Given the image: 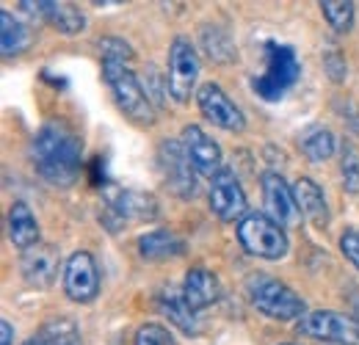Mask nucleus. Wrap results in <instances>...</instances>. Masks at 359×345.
<instances>
[{
    "label": "nucleus",
    "instance_id": "f257e3e1",
    "mask_svg": "<svg viewBox=\"0 0 359 345\" xmlns=\"http://www.w3.org/2000/svg\"><path fill=\"white\" fill-rule=\"evenodd\" d=\"M28 158L36 174L53 188H72L83 169V141L61 119H50L36 130Z\"/></svg>",
    "mask_w": 359,
    "mask_h": 345
},
{
    "label": "nucleus",
    "instance_id": "f03ea898",
    "mask_svg": "<svg viewBox=\"0 0 359 345\" xmlns=\"http://www.w3.org/2000/svg\"><path fill=\"white\" fill-rule=\"evenodd\" d=\"M102 81L111 91L116 108L138 128H152L158 119L155 105L149 102L141 78L133 72L130 64H116V61H102Z\"/></svg>",
    "mask_w": 359,
    "mask_h": 345
},
{
    "label": "nucleus",
    "instance_id": "7ed1b4c3",
    "mask_svg": "<svg viewBox=\"0 0 359 345\" xmlns=\"http://www.w3.org/2000/svg\"><path fill=\"white\" fill-rule=\"evenodd\" d=\"M246 296L249 304L269 320L276 323H299L310 309L307 302L282 279H273L269 273H255L246 285Z\"/></svg>",
    "mask_w": 359,
    "mask_h": 345
},
{
    "label": "nucleus",
    "instance_id": "20e7f679",
    "mask_svg": "<svg viewBox=\"0 0 359 345\" xmlns=\"http://www.w3.org/2000/svg\"><path fill=\"white\" fill-rule=\"evenodd\" d=\"M235 235L241 249L249 257L266 259V262H279L290 252V238L287 229L279 226L266 210H249L246 216L235 224Z\"/></svg>",
    "mask_w": 359,
    "mask_h": 345
},
{
    "label": "nucleus",
    "instance_id": "39448f33",
    "mask_svg": "<svg viewBox=\"0 0 359 345\" xmlns=\"http://www.w3.org/2000/svg\"><path fill=\"white\" fill-rule=\"evenodd\" d=\"M302 78V64L293 53V47L279 42L266 44V69L263 75L252 78V88L260 100L266 102H279L290 88Z\"/></svg>",
    "mask_w": 359,
    "mask_h": 345
},
{
    "label": "nucleus",
    "instance_id": "423d86ee",
    "mask_svg": "<svg viewBox=\"0 0 359 345\" xmlns=\"http://www.w3.org/2000/svg\"><path fill=\"white\" fill-rule=\"evenodd\" d=\"M155 169L163 182V188L182 202L194 199L199 194V174L191 166L180 138H163L155 149Z\"/></svg>",
    "mask_w": 359,
    "mask_h": 345
},
{
    "label": "nucleus",
    "instance_id": "0eeeda50",
    "mask_svg": "<svg viewBox=\"0 0 359 345\" xmlns=\"http://www.w3.org/2000/svg\"><path fill=\"white\" fill-rule=\"evenodd\" d=\"M199 53L188 36H175L169 44V58H166V83L169 94L175 97V102H188L191 97H196V83H199Z\"/></svg>",
    "mask_w": 359,
    "mask_h": 345
},
{
    "label": "nucleus",
    "instance_id": "6e6552de",
    "mask_svg": "<svg viewBox=\"0 0 359 345\" xmlns=\"http://www.w3.org/2000/svg\"><path fill=\"white\" fill-rule=\"evenodd\" d=\"M296 334L332 345H359V320L337 309H313L296 323Z\"/></svg>",
    "mask_w": 359,
    "mask_h": 345
},
{
    "label": "nucleus",
    "instance_id": "1a4fd4ad",
    "mask_svg": "<svg viewBox=\"0 0 359 345\" xmlns=\"http://www.w3.org/2000/svg\"><path fill=\"white\" fill-rule=\"evenodd\" d=\"M61 285H64V296L72 304L89 306L100 299L102 293V276L97 268V259L86 249L72 252L64 259V273H61Z\"/></svg>",
    "mask_w": 359,
    "mask_h": 345
},
{
    "label": "nucleus",
    "instance_id": "9d476101",
    "mask_svg": "<svg viewBox=\"0 0 359 345\" xmlns=\"http://www.w3.org/2000/svg\"><path fill=\"white\" fill-rule=\"evenodd\" d=\"M208 205H210V213L219 221H224V224H238L241 218L249 213L246 191H243L238 174L232 172V169H222L210 180Z\"/></svg>",
    "mask_w": 359,
    "mask_h": 345
},
{
    "label": "nucleus",
    "instance_id": "9b49d317",
    "mask_svg": "<svg viewBox=\"0 0 359 345\" xmlns=\"http://www.w3.org/2000/svg\"><path fill=\"white\" fill-rule=\"evenodd\" d=\"M194 100H196L199 114H202L210 125L222 128L224 133H243V130H246V116H243V111L235 105V100H232L219 83H213V81H210V83H202Z\"/></svg>",
    "mask_w": 359,
    "mask_h": 345
},
{
    "label": "nucleus",
    "instance_id": "f8f14e48",
    "mask_svg": "<svg viewBox=\"0 0 359 345\" xmlns=\"http://www.w3.org/2000/svg\"><path fill=\"white\" fill-rule=\"evenodd\" d=\"M260 191H263L266 213H269L279 226L293 229V226L302 224V210H299V205H296L293 185H287V180L282 177V172L269 169V172L260 174Z\"/></svg>",
    "mask_w": 359,
    "mask_h": 345
},
{
    "label": "nucleus",
    "instance_id": "ddd939ff",
    "mask_svg": "<svg viewBox=\"0 0 359 345\" xmlns=\"http://www.w3.org/2000/svg\"><path fill=\"white\" fill-rule=\"evenodd\" d=\"M102 199H105L108 210L119 221H155L161 216V205L149 191L119 188V185L108 182L102 188Z\"/></svg>",
    "mask_w": 359,
    "mask_h": 345
},
{
    "label": "nucleus",
    "instance_id": "4468645a",
    "mask_svg": "<svg viewBox=\"0 0 359 345\" xmlns=\"http://www.w3.org/2000/svg\"><path fill=\"white\" fill-rule=\"evenodd\" d=\"M180 144H182V149H185L191 166L196 169L199 177L213 180L222 169H226L222 147H219L205 130L199 128V125H185L182 133H180Z\"/></svg>",
    "mask_w": 359,
    "mask_h": 345
},
{
    "label": "nucleus",
    "instance_id": "2eb2a0df",
    "mask_svg": "<svg viewBox=\"0 0 359 345\" xmlns=\"http://www.w3.org/2000/svg\"><path fill=\"white\" fill-rule=\"evenodd\" d=\"M25 14L31 17H39L42 22H47L53 31H58L61 36H78L86 31V14L75 6V3H58V0H39V3H31V0H22L17 3Z\"/></svg>",
    "mask_w": 359,
    "mask_h": 345
},
{
    "label": "nucleus",
    "instance_id": "dca6fc26",
    "mask_svg": "<svg viewBox=\"0 0 359 345\" xmlns=\"http://www.w3.org/2000/svg\"><path fill=\"white\" fill-rule=\"evenodd\" d=\"M58 273H64V265L58 257V249L53 243H39L28 252H22L20 257V276L28 288L36 290H47L55 285Z\"/></svg>",
    "mask_w": 359,
    "mask_h": 345
},
{
    "label": "nucleus",
    "instance_id": "f3484780",
    "mask_svg": "<svg viewBox=\"0 0 359 345\" xmlns=\"http://www.w3.org/2000/svg\"><path fill=\"white\" fill-rule=\"evenodd\" d=\"M155 309L161 312V318H166L175 329H180L182 334H191L196 337L202 332V323H199V312H194L185 296H182V288L177 285H163L158 293H155Z\"/></svg>",
    "mask_w": 359,
    "mask_h": 345
},
{
    "label": "nucleus",
    "instance_id": "a211bd4d",
    "mask_svg": "<svg viewBox=\"0 0 359 345\" xmlns=\"http://www.w3.org/2000/svg\"><path fill=\"white\" fill-rule=\"evenodd\" d=\"M180 288H182V296H185V302H188V306L194 312H202V309L213 306V304L222 299V282H219V276L210 268H202V265H194L185 273V279H182Z\"/></svg>",
    "mask_w": 359,
    "mask_h": 345
},
{
    "label": "nucleus",
    "instance_id": "6ab92c4d",
    "mask_svg": "<svg viewBox=\"0 0 359 345\" xmlns=\"http://www.w3.org/2000/svg\"><path fill=\"white\" fill-rule=\"evenodd\" d=\"M293 194H296V205L302 210V218H307L315 229H326L332 221V210H329L323 188L313 177H299L293 182Z\"/></svg>",
    "mask_w": 359,
    "mask_h": 345
},
{
    "label": "nucleus",
    "instance_id": "aec40b11",
    "mask_svg": "<svg viewBox=\"0 0 359 345\" xmlns=\"http://www.w3.org/2000/svg\"><path fill=\"white\" fill-rule=\"evenodd\" d=\"M6 226H8V241L17 252H28L34 246H39V221L34 216V210L28 208V202L22 199H14L11 208H8V218H6Z\"/></svg>",
    "mask_w": 359,
    "mask_h": 345
},
{
    "label": "nucleus",
    "instance_id": "412c9836",
    "mask_svg": "<svg viewBox=\"0 0 359 345\" xmlns=\"http://www.w3.org/2000/svg\"><path fill=\"white\" fill-rule=\"evenodd\" d=\"M138 257L147 262H163L185 255V241L175 229H149L135 241Z\"/></svg>",
    "mask_w": 359,
    "mask_h": 345
},
{
    "label": "nucleus",
    "instance_id": "4be33fe9",
    "mask_svg": "<svg viewBox=\"0 0 359 345\" xmlns=\"http://www.w3.org/2000/svg\"><path fill=\"white\" fill-rule=\"evenodd\" d=\"M22 345H83L81 340V329L69 315H55L45 320Z\"/></svg>",
    "mask_w": 359,
    "mask_h": 345
},
{
    "label": "nucleus",
    "instance_id": "5701e85b",
    "mask_svg": "<svg viewBox=\"0 0 359 345\" xmlns=\"http://www.w3.org/2000/svg\"><path fill=\"white\" fill-rule=\"evenodd\" d=\"M199 44L213 64H235L238 61V47L232 42L229 31L216 22H208L199 28Z\"/></svg>",
    "mask_w": 359,
    "mask_h": 345
},
{
    "label": "nucleus",
    "instance_id": "b1692460",
    "mask_svg": "<svg viewBox=\"0 0 359 345\" xmlns=\"http://www.w3.org/2000/svg\"><path fill=\"white\" fill-rule=\"evenodd\" d=\"M31 47V28L11 11H0V50L6 58L22 55Z\"/></svg>",
    "mask_w": 359,
    "mask_h": 345
},
{
    "label": "nucleus",
    "instance_id": "393cba45",
    "mask_svg": "<svg viewBox=\"0 0 359 345\" xmlns=\"http://www.w3.org/2000/svg\"><path fill=\"white\" fill-rule=\"evenodd\" d=\"M299 144H302V152H304L313 163H323V161H329V158L337 152V138H334V133L329 128H323V125H315V128L307 130Z\"/></svg>",
    "mask_w": 359,
    "mask_h": 345
},
{
    "label": "nucleus",
    "instance_id": "a878e982",
    "mask_svg": "<svg viewBox=\"0 0 359 345\" xmlns=\"http://www.w3.org/2000/svg\"><path fill=\"white\" fill-rule=\"evenodd\" d=\"M326 25L334 31V34H348L354 28V20H357V3L351 0H320L318 3Z\"/></svg>",
    "mask_w": 359,
    "mask_h": 345
},
{
    "label": "nucleus",
    "instance_id": "bb28decb",
    "mask_svg": "<svg viewBox=\"0 0 359 345\" xmlns=\"http://www.w3.org/2000/svg\"><path fill=\"white\" fill-rule=\"evenodd\" d=\"M340 177H343V188L346 194H359V149L354 144L340 147Z\"/></svg>",
    "mask_w": 359,
    "mask_h": 345
},
{
    "label": "nucleus",
    "instance_id": "cd10ccee",
    "mask_svg": "<svg viewBox=\"0 0 359 345\" xmlns=\"http://www.w3.org/2000/svg\"><path fill=\"white\" fill-rule=\"evenodd\" d=\"M133 345H177V337L166 323L149 320V323H141L135 329Z\"/></svg>",
    "mask_w": 359,
    "mask_h": 345
},
{
    "label": "nucleus",
    "instance_id": "c85d7f7f",
    "mask_svg": "<svg viewBox=\"0 0 359 345\" xmlns=\"http://www.w3.org/2000/svg\"><path fill=\"white\" fill-rule=\"evenodd\" d=\"M320 61H323V69H326V75H329L332 83H346V78H348V64H346V55H343V50H340L337 44L334 42L323 44Z\"/></svg>",
    "mask_w": 359,
    "mask_h": 345
},
{
    "label": "nucleus",
    "instance_id": "c756f323",
    "mask_svg": "<svg viewBox=\"0 0 359 345\" xmlns=\"http://www.w3.org/2000/svg\"><path fill=\"white\" fill-rule=\"evenodd\" d=\"M144 91H147V97H149V102L155 105V111H161L163 105H166V97H169V83H166V75H161L158 72V67L155 64H149L147 67V72H144Z\"/></svg>",
    "mask_w": 359,
    "mask_h": 345
},
{
    "label": "nucleus",
    "instance_id": "7c9ffc66",
    "mask_svg": "<svg viewBox=\"0 0 359 345\" xmlns=\"http://www.w3.org/2000/svg\"><path fill=\"white\" fill-rule=\"evenodd\" d=\"M100 55L102 61H116V64H133L135 50L119 36H105L100 39Z\"/></svg>",
    "mask_w": 359,
    "mask_h": 345
},
{
    "label": "nucleus",
    "instance_id": "2f4dec72",
    "mask_svg": "<svg viewBox=\"0 0 359 345\" xmlns=\"http://www.w3.org/2000/svg\"><path fill=\"white\" fill-rule=\"evenodd\" d=\"M340 252H343V257L348 259L359 271V229L357 226H351V229H346V232L340 235Z\"/></svg>",
    "mask_w": 359,
    "mask_h": 345
},
{
    "label": "nucleus",
    "instance_id": "473e14b6",
    "mask_svg": "<svg viewBox=\"0 0 359 345\" xmlns=\"http://www.w3.org/2000/svg\"><path fill=\"white\" fill-rule=\"evenodd\" d=\"M0 345H14V326L6 318L0 320Z\"/></svg>",
    "mask_w": 359,
    "mask_h": 345
},
{
    "label": "nucleus",
    "instance_id": "72a5a7b5",
    "mask_svg": "<svg viewBox=\"0 0 359 345\" xmlns=\"http://www.w3.org/2000/svg\"><path fill=\"white\" fill-rule=\"evenodd\" d=\"M285 345H296V343H285Z\"/></svg>",
    "mask_w": 359,
    "mask_h": 345
}]
</instances>
